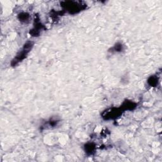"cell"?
Masks as SVG:
<instances>
[{
    "label": "cell",
    "instance_id": "6da1fadb",
    "mask_svg": "<svg viewBox=\"0 0 162 162\" xmlns=\"http://www.w3.org/2000/svg\"><path fill=\"white\" fill-rule=\"evenodd\" d=\"M33 46H34V44L33 42H30V41L27 42L26 44L23 45L22 49L20 51V52L17 55L16 57H15V58L12 60L11 64V65L14 67L26 58L27 55L30 51L31 49H32Z\"/></svg>",
    "mask_w": 162,
    "mask_h": 162
},
{
    "label": "cell",
    "instance_id": "7a4b0ae2",
    "mask_svg": "<svg viewBox=\"0 0 162 162\" xmlns=\"http://www.w3.org/2000/svg\"><path fill=\"white\" fill-rule=\"evenodd\" d=\"M61 6L66 11L70 14H75L82 11L86 8V5H83L82 3L76 2H62Z\"/></svg>",
    "mask_w": 162,
    "mask_h": 162
},
{
    "label": "cell",
    "instance_id": "3957f363",
    "mask_svg": "<svg viewBox=\"0 0 162 162\" xmlns=\"http://www.w3.org/2000/svg\"><path fill=\"white\" fill-rule=\"evenodd\" d=\"M123 112L120 108H111L103 112L102 117L105 120H115L122 115Z\"/></svg>",
    "mask_w": 162,
    "mask_h": 162
},
{
    "label": "cell",
    "instance_id": "277c9868",
    "mask_svg": "<svg viewBox=\"0 0 162 162\" xmlns=\"http://www.w3.org/2000/svg\"><path fill=\"white\" fill-rule=\"evenodd\" d=\"M137 105H138L137 103L132 101L127 100L123 103V104H122V106L120 108L123 111H130V110H134L137 107Z\"/></svg>",
    "mask_w": 162,
    "mask_h": 162
},
{
    "label": "cell",
    "instance_id": "5b68a950",
    "mask_svg": "<svg viewBox=\"0 0 162 162\" xmlns=\"http://www.w3.org/2000/svg\"><path fill=\"white\" fill-rule=\"evenodd\" d=\"M42 28L43 26L41 24V23L40 22H37L34 27L32 30H30V34L34 37L39 36L41 33V30H42Z\"/></svg>",
    "mask_w": 162,
    "mask_h": 162
},
{
    "label": "cell",
    "instance_id": "8992f818",
    "mask_svg": "<svg viewBox=\"0 0 162 162\" xmlns=\"http://www.w3.org/2000/svg\"><path fill=\"white\" fill-rule=\"evenodd\" d=\"M18 18L21 22L27 23L30 19V15L27 12H22L18 15Z\"/></svg>",
    "mask_w": 162,
    "mask_h": 162
},
{
    "label": "cell",
    "instance_id": "52a82bcc",
    "mask_svg": "<svg viewBox=\"0 0 162 162\" xmlns=\"http://www.w3.org/2000/svg\"><path fill=\"white\" fill-rule=\"evenodd\" d=\"M148 83L151 87H157L158 84V79L157 77L152 76L149 77L148 80Z\"/></svg>",
    "mask_w": 162,
    "mask_h": 162
},
{
    "label": "cell",
    "instance_id": "ba28073f",
    "mask_svg": "<svg viewBox=\"0 0 162 162\" xmlns=\"http://www.w3.org/2000/svg\"><path fill=\"white\" fill-rule=\"evenodd\" d=\"M95 145L93 143H88L85 146V151L87 153L91 154L93 152L95 151Z\"/></svg>",
    "mask_w": 162,
    "mask_h": 162
},
{
    "label": "cell",
    "instance_id": "9c48e42d",
    "mask_svg": "<svg viewBox=\"0 0 162 162\" xmlns=\"http://www.w3.org/2000/svg\"><path fill=\"white\" fill-rule=\"evenodd\" d=\"M112 50L115 52H121L123 50V46L121 43H117L112 48Z\"/></svg>",
    "mask_w": 162,
    "mask_h": 162
},
{
    "label": "cell",
    "instance_id": "30bf717a",
    "mask_svg": "<svg viewBox=\"0 0 162 162\" xmlns=\"http://www.w3.org/2000/svg\"><path fill=\"white\" fill-rule=\"evenodd\" d=\"M58 123V121L57 120H50L48 122L46 123L45 124V126L47 127H55L57 125V123Z\"/></svg>",
    "mask_w": 162,
    "mask_h": 162
}]
</instances>
